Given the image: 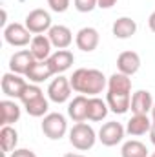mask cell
<instances>
[{"label":"cell","mask_w":155,"mask_h":157,"mask_svg":"<svg viewBox=\"0 0 155 157\" xmlns=\"http://www.w3.org/2000/svg\"><path fill=\"white\" fill-rule=\"evenodd\" d=\"M106 102L110 106V112H113L117 115L126 113L131 104V78L119 71L113 73L108 78Z\"/></svg>","instance_id":"cell-1"},{"label":"cell","mask_w":155,"mask_h":157,"mask_svg":"<svg viewBox=\"0 0 155 157\" xmlns=\"http://www.w3.org/2000/svg\"><path fill=\"white\" fill-rule=\"evenodd\" d=\"M70 82H71L73 91H77L80 95H86V97H97L108 86L106 75L100 70H95V68H78V70H75L73 75L70 77Z\"/></svg>","instance_id":"cell-2"},{"label":"cell","mask_w":155,"mask_h":157,"mask_svg":"<svg viewBox=\"0 0 155 157\" xmlns=\"http://www.w3.org/2000/svg\"><path fill=\"white\" fill-rule=\"evenodd\" d=\"M99 135L95 133V130L86 124V122H77L73 124V128L70 130V143L73 148H77L80 152H88L95 146Z\"/></svg>","instance_id":"cell-3"},{"label":"cell","mask_w":155,"mask_h":157,"mask_svg":"<svg viewBox=\"0 0 155 157\" xmlns=\"http://www.w3.org/2000/svg\"><path fill=\"white\" fill-rule=\"evenodd\" d=\"M42 133L51 139V141H60L66 133H68V121L62 113L59 112H53V113H47L46 117L42 119Z\"/></svg>","instance_id":"cell-4"},{"label":"cell","mask_w":155,"mask_h":157,"mask_svg":"<svg viewBox=\"0 0 155 157\" xmlns=\"http://www.w3.org/2000/svg\"><path fill=\"white\" fill-rule=\"evenodd\" d=\"M31 35L33 33L26 28V24L13 22V24L4 26V40L13 48H24V46L31 44V40H33Z\"/></svg>","instance_id":"cell-5"},{"label":"cell","mask_w":155,"mask_h":157,"mask_svg":"<svg viewBox=\"0 0 155 157\" xmlns=\"http://www.w3.org/2000/svg\"><path fill=\"white\" fill-rule=\"evenodd\" d=\"M51 15L49 11L46 9H33L26 15V28L33 33V35H42V33H47L51 29Z\"/></svg>","instance_id":"cell-6"},{"label":"cell","mask_w":155,"mask_h":157,"mask_svg":"<svg viewBox=\"0 0 155 157\" xmlns=\"http://www.w3.org/2000/svg\"><path fill=\"white\" fill-rule=\"evenodd\" d=\"M71 82L70 78L64 77V75H59L57 78H53L47 86V99L55 104H62V102H68L70 97H71Z\"/></svg>","instance_id":"cell-7"},{"label":"cell","mask_w":155,"mask_h":157,"mask_svg":"<svg viewBox=\"0 0 155 157\" xmlns=\"http://www.w3.org/2000/svg\"><path fill=\"white\" fill-rule=\"evenodd\" d=\"M124 133H126V128L120 124V122H117V121H110V122H104L102 126H100V130H99V141L104 144V146H108V148H112V146H117L122 139H124Z\"/></svg>","instance_id":"cell-8"},{"label":"cell","mask_w":155,"mask_h":157,"mask_svg":"<svg viewBox=\"0 0 155 157\" xmlns=\"http://www.w3.org/2000/svg\"><path fill=\"white\" fill-rule=\"evenodd\" d=\"M0 86H2V93L6 97H9V99H20V95L26 90L28 82L22 78V75L9 71V73H4L2 75Z\"/></svg>","instance_id":"cell-9"},{"label":"cell","mask_w":155,"mask_h":157,"mask_svg":"<svg viewBox=\"0 0 155 157\" xmlns=\"http://www.w3.org/2000/svg\"><path fill=\"white\" fill-rule=\"evenodd\" d=\"M99 42H100V35H99V31H97L95 28H91V26H86V28L78 29L77 35H75V44H77L78 49L84 51V53L95 51L97 46H99Z\"/></svg>","instance_id":"cell-10"},{"label":"cell","mask_w":155,"mask_h":157,"mask_svg":"<svg viewBox=\"0 0 155 157\" xmlns=\"http://www.w3.org/2000/svg\"><path fill=\"white\" fill-rule=\"evenodd\" d=\"M153 108V97L148 90H137L131 95L130 110L133 115H148Z\"/></svg>","instance_id":"cell-11"},{"label":"cell","mask_w":155,"mask_h":157,"mask_svg":"<svg viewBox=\"0 0 155 157\" xmlns=\"http://www.w3.org/2000/svg\"><path fill=\"white\" fill-rule=\"evenodd\" d=\"M141 68V57L137 51H122L119 57H117V70L119 73H124L128 77L135 75Z\"/></svg>","instance_id":"cell-12"},{"label":"cell","mask_w":155,"mask_h":157,"mask_svg":"<svg viewBox=\"0 0 155 157\" xmlns=\"http://www.w3.org/2000/svg\"><path fill=\"white\" fill-rule=\"evenodd\" d=\"M47 62H49L53 73L55 75H60V73L68 71L73 66L75 57H73V53L70 49H57L55 53H51V57L47 59Z\"/></svg>","instance_id":"cell-13"},{"label":"cell","mask_w":155,"mask_h":157,"mask_svg":"<svg viewBox=\"0 0 155 157\" xmlns=\"http://www.w3.org/2000/svg\"><path fill=\"white\" fill-rule=\"evenodd\" d=\"M33 62H35L33 53H31L29 49H20V51H17L15 55H11V59H9V70H11L13 73L26 75Z\"/></svg>","instance_id":"cell-14"},{"label":"cell","mask_w":155,"mask_h":157,"mask_svg":"<svg viewBox=\"0 0 155 157\" xmlns=\"http://www.w3.org/2000/svg\"><path fill=\"white\" fill-rule=\"evenodd\" d=\"M47 37L51 40L53 48H57V49H66V48H70L71 42H73V33H71V29H70L68 26H62V24L51 26V29L47 31Z\"/></svg>","instance_id":"cell-15"},{"label":"cell","mask_w":155,"mask_h":157,"mask_svg":"<svg viewBox=\"0 0 155 157\" xmlns=\"http://www.w3.org/2000/svg\"><path fill=\"white\" fill-rule=\"evenodd\" d=\"M51 49H53V44L47 35H35L29 44V51L33 53L35 60H47L51 57Z\"/></svg>","instance_id":"cell-16"},{"label":"cell","mask_w":155,"mask_h":157,"mask_svg":"<svg viewBox=\"0 0 155 157\" xmlns=\"http://www.w3.org/2000/svg\"><path fill=\"white\" fill-rule=\"evenodd\" d=\"M88 101L89 97L86 95H77L70 101L68 104V115L75 122H84L88 119Z\"/></svg>","instance_id":"cell-17"},{"label":"cell","mask_w":155,"mask_h":157,"mask_svg":"<svg viewBox=\"0 0 155 157\" xmlns=\"http://www.w3.org/2000/svg\"><path fill=\"white\" fill-rule=\"evenodd\" d=\"M112 33L115 39H120V40H126L130 37H133L137 33V22L130 17H120L117 18L112 26Z\"/></svg>","instance_id":"cell-18"},{"label":"cell","mask_w":155,"mask_h":157,"mask_svg":"<svg viewBox=\"0 0 155 157\" xmlns=\"http://www.w3.org/2000/svg\"><path fill=\"white\" fill-rule=\"evenodd\" d=\"M53 75L55 73H53V70H51V66H49L47 60H35L31 64V68L28 70V73H26V77L29 78L33 84H40V82L51 78Z\"/></svg>","instance_id":"cell-19"},{"label":"cell","mask_w":155,"mask_h":157,"mask_svg":"<svg viewBox=\"0 0 155 157\" xmlns=\"http://www.w3.org/2000/svg\"><path fill=\"white\" fill-rule=\"evenodd\" d=\"M22 115V110H20V106L15 102V101H11V99H4V101H0V117H2V126H11V124H15L18 119Z\"/></svg>","instance_id":"cell-20"},{"label":"cell","mask_w":155,"mask_h":157,"mask_svg":"<svg viewBox=\"0 0 155 157\" xmlns=\"http://www.w3.org/2000/svg\"><path fill=\"white\" fill-rule=\"evenodd\" d=\"M152 122L153 121L148 117V115H131V119L126 124V133L131 135V137H139V135L150 133Z\"/></svg>","instance_id":"cell-21"},{"label":"cell","mask_w":155,"mask_h":157,"mask_svg":"<svg viewBox=\"0 0 155 157\" xmlns=\"http://www.w3.org/2000/svg\"><path fill=\"white\" fill-rule=\"evenodd\" d=\"M108 112H110V106L106 101H102L100 97H89V101H88V121L100 122L106 119Z\"/></svg>","instance_id":"cell-22"},{"label":"cell","mask_w":155,"mask_h":157,"mask_svg":"<svg viewBox=\"0 0 155 157\" xmlns=\"http://www.w3.org/2000/svg\"><path fill=\"white\" fill-rule=\"evenodd\" d=\"M0 144H2V152L4 154H11L13 150H17L18 144V132L13 126H2L0 130Z\"/></svg>","instance_id":"cell-23"},{"label":"cell","mask_w":155,"mask_h":157,"mask_svg":"<svg viewBox=\"0 0 155 157\" xmlns=\"http://www.w3.org/2000/svg\"><path fill=\"white\" fill-rule=\"evenodd\" d=\"M120 155L122 157H148V148L146 144H142L137 139L126 141L120 148Z\"/></svg>","instance_id":"cell-24"},{"label":"cell","mask_w":155,"mask_h":157,"mask_svg":"<svg viewBox=\"0 0 155 157\" xmlns=\"http://www.w3.org/2000/svg\"><path fill=\"white\" fill-rule=\"evenodd\" d=\"M24 108H26L28 115H31V117H46L47 115V110H49V101L44 95H40L39 99L24 104Z\"/></svg>","instance_id":"cell-25"},{"label":"cell","mask_w":155,"mask_h":157,"mask_svg":"<svg viewBox=\"0 0 155 157\" xmlns=\"http://www.w3.org/2000/svg\"><path fill=\"white\" fill-rule=\"evenodd\" d=\"M40 95H44V91L39 88V84H28L26 90H24L22 95H20V101H22V104H28V102L39 99Z\"/></svg>","instance_id":"cell-26"},{"label":"cell","mask_w":155,"mask_h":157,"mask_svg":"<svg viewBox=\"0 0 155 157\" xmlns=\"http://www.w3.org/2000/svg\"><path fill=\"white\" fill-rule=\"evenodd\" d=\"M99 0H73V6L78 13H91L97 7Z\"/></svg>","instance_id":"cell-27"},{"label":"cell","mask_w":155,"mask_h":157,"mask_svg":"<svg viewBox=\"0 0 155 157\" xmlns=\"http://www.w3.org/2000/svg\"><path fill=\"white\" fill-rule=\"evenodd\" d=\"M70 4H71V0H47L49 9L55 11V13H64V11H68Z\"/></svg>","instance_id":"cell-28"},{"label":"cell","mask_w":155,"mask_h":157,"mask_svg":"<svg viewBox=\"0 0 155 157\" xmlns=\"http://www.w3.org/2000/svg\"><path fill=\"white\" fill-rule=\"evenodd\" d=\"M9 157H37V154L29 148H17L9 154Z\"/></svg>","instance_id":"cell-29"},{"label":"cell","mask_w":155,"mask_h":157,"mask_svg":"<svg viewBox=\"0 0 155 157\" xmlns=\"http://www.w3.org/2000/svg\"><path fill=\"white\" fill-rule=\"evenodd\" d=\"M115 4H117V0H99L97 7H100V9H112Z\"/></svg>","instance_id":"cell-30"},{"label":"cell","mask_w":155,"mask_h":157,"mask_svg":"<svg viewBox=\"0 0 155 157\" xmlns=\"http://www.w3.org/2000/svg\"><path fill=\"white\" fill-rule=\"evenodd\" d=\"M148 26H150V29L155 33V11L150 15V18H148Z\"/></svg>","instance_id":"cell-31"},{"label":"cell","mask_w":155,"mask_h":157,"mask_svg":"<svg viewBox=\"0 0 155 157\" xmlns=\"http://www.w3.org/2000/svg\"><path fill=\"white\" fill-rule=\"evenodd\" d=\"M150 141L155 144V122H152V128H150Z\"/></svg>","instance_id":"cell-32"},{"label":"cell","mask_w":155,"mask_h":157,"mask_svg":"<svg viewBox=\"0 0 155 157\" xmlns=\"http://www.w3.org/2000/svg\"><path fill=\"white\" fill-rule=\"evenodd\" d=\"M62 157H86V155H82V154H73V152H70V154H64Z\"/></svg>","instance_id":"cell-33"},{"label":"cell","mask_w":155,"mask_h":157,"mask_svg":"<svg viewBox=\"0 0 155 157\" xmlns=\"http://www.w3.org/2000/svg\"><path fill=\"white\" fill-rule=\"evenodd\" d=\"M152 121L155 122V102H153V108H152Z\"/></svg>","instance_id":"cell-34"},{"label":"cell","mask_w":155,"mask_h":157,"mask_svg":"<svg viewBox=\"0 0 155 157\" xmlns=\"http://www.w3.org/2000/svg\"><path fill=\"white\" fill-rule=\"evenodd\" d=\"M152 157H155V152H153V155H152Z\"/></svg>","instance_id":"cell-35"}]
</instances>
